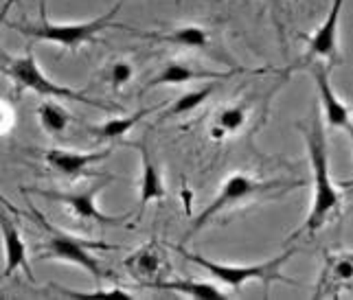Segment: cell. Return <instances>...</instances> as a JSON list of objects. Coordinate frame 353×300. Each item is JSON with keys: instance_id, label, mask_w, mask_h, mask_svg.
<instances>
[{"instance_id": "6da1fadb", "label": "cell", "mask_w": 353, "mask_h": 300, "mask_svg": "<svg viewBox=\"0 0 353 300\" xmlns=\"http://www.w3.org/2000/svg\"><path fill=\"white\" fill-rule=\"evenodd\" d=\"M305 145L310 156V169H312V206L305 222L299 226V231L290 235V242L299 237H312L340 215L343 208V195L332 180L330 173V149H327V136L319 118H314L312 127L305 131Z\"/></svg>"}, {"instance_id": "7a4b0ae2", "label": "cell", "mask_w": 353, "mask_h": 300, "mask_svg": "<svg viewBox=\"0 0 353 300\" xmlns=\"http://www.w3.org/2000/svg\"><path fill=\"white\" fill-rule=\"evenodd\" d=\"M121 5L123 0L108 11V14L94 18V20H86V22H51L48 20V11H46V0H40V20L38 22H11V29L27 35L31 40H40V42H51L62 46V49H70L77 51L81 44L92 42L94 35L108 29L114 27L112 22L119 14Z\"/></svg>"}, {"instance_id": "3957f363", "label": "cell", "mask_w": 353, "mask_h": 300, "mask_svg": "<svg viewBox=\"0 0 353 300\" xmlns=\"http://www.w3.org/2000/svg\"><path fill=\"white\" fill-rule=\"evenodd\" d=\"M174 250L180 252L187 261L200 266L206 274H211L222 287H228V290H233V292H239L241 287L250 281H259L265 287L272 283H279V281L292 283L283 274V266L296 255V250L292 248V250H285L281 255H276L263 263H252V266H228V263H217V261H211V259L198 255V252H191L185 246H174Z\"/></svg>"}, {"instance_id": "277c9868", "label": "cell", "mask_w": 353, "mask_h": 300, "mask_svg": "<svg viewBox=\"0 0 353 300\" xmlns=\"http://www.w3.org/2000/svg\"><path fill=\"white\" fill-rule=\"evenodd\" d=\"M0 73L7 75L11 81L16 83V88L20 90H31L40 97H55V99H66V101H77L83 105H92L97 110H103V112H119L121 107L117 103L110 101H99V99H92L88 97L86 92L75 90V88H66V86H59L53 79H48L44 75V70L40 68L38 59H35L33 51H27L22 57H5V62L0 64Z\"/></svg>"}, {"instance_id": "5b68a950", "label": "cell", "mask_w": 353, "mask_h": 300, "mask_svg": "<svg viewBox=\"0 0 353 300\" xmlns=\"http://www.w3.org/2000/svg\"><path fill=\"white\" fill-rule=\"evenodd\" d=\"M296 184H290L285 186V182H268V180H259L250 173H230L220 191H217L215 200L206 206L196 219H193L191 228H189V235L193 233H200L204 226H209L215 217H220L222 213H226L228 208H237L241 204H246L250 200H257L261 195H268L270 191H285V189H294Z\"/></svg>"}, {"instance_id": "8992f818", "label": "cell", "mask_w": 353, "mask_h": 300, "mask_svg": "<svg viewBox=\"0 0 353 300\" xmlns=\"http://www.w3.org/2000/svg\"><path fill=\"white\" fill-rule=\"evenodd\" d=\"M35 215V222H40L48 233L46 244L42 246V261H64V263H72V266H79L86 272H90L94 279H101L103 276V268L99 259L94 257L92 250H110L112 246H105V244H97V242H83V239H77L68 233H62L53 228L48 224L42 215L33 208Z\"/></svg>"}, {"instance_id": "52a82bcc", "label": "cell", "mask_w": 353, "mask_h": 300, "mask_svg": "<svg viewBox=\"0 0 353 300\" xmlns=\"http://www.w3.org/2000/svg\"><path fill=\"white\" fill-rule=\"evenodd\" d=\"M101 189H103V182L94 184L92 189L79 191V193H59V191H42V189H35L33 193L42 195L46 200L64 204V206L75 215L77 219L97 222V224H103V226H123L128 222V217H112V215L101 213L99 206H97V195H99Z\"/></svg>"}, {"instance_id": "ba28073f", "label": "cell", "mask_w": 353, "mask_h": 300, "mask_svg": "<svg viewBox=\"0 0 353 300\" xmlns=\"http://www.w3.org/2000/svg\"><path fill=\"white\" fill-rule=\"evenodd\" d=\"M345 0H334L330 7V14L319 25L310 40L307 51L303 55V66H310L314 62H338V33H340V18H343Z\"/></svg>"}, {"instance_id": "9c48e42d", "label": "cell", "mask_w": 353, "mask_h": 300, "mask_svg": "<svg viewBox=\"0 0 353 300\" xmlns=\"http://www.w3.org/2000/svg\"><path fill=\"white\" fill-rule=\"evenodd\" d=\"M310 66H312V77H314V83H316V92H319L327 127L349 131L353 127L351 110L347 107V103L338 97V92L334 90L332 81H330V68H327L323 62H314Z\"/></svg>"}, {"instance_id": "30bf717a", "label": "cell", "mask_w": 353, "mask_h": 300, "mask_svg": "<svg viewBox=\"0 0 353 300\" xmlns=\"http://www.w3.org/2000/svg\"><path fill=\"white\" fill-rule=\"evenodd\" d=\"M123 268L132 279H137L139 283L154 287L158 281H163V276L169 272V261L163 248L156 242H150L141 246L139 250H134L132 255L123 261Z\"/></svg>"}, {"instance_id": "8fae6325", "label": "cell", "mask_w": 353, "mask_h": 300, "mask_svg": "<svg viewBox=\"0 0 353 300\" xmlns=\"http://www.w3.org/2000/svg\"><path fill=\"white\" fill-rule=\"evenodd\" d=\"M0 235H3V244H5V270L0 272V276H3V279H9L14 272L22 270L24 276H27L31 283H35V276L29 266L27 244H24L20 228L3 211H0Z\"/></svg>"}, {"instance_id": "7c38bea8", "label": "cell", "mask_w": 353, "mask_h": 300, "mask_svg": "<svg viewBox=\"0 0 353 300\" xmlns=\"http://www.w3.org/2000/svg\"><path fill=\"white\" fill-rule=\"evenodd\" d=\"M237 73H243L241 68L235 70H226V73H220V70H204V68H193L182 62H167L161 73H156L145 86L141 88V92H148L152 88H161V86H185V83L191 81H200V79H230Z\"/></svg>"}, {"instance_id": "4fadbf2b", "label": "cell", "mask_w": 353, "mask_h": 300, "mask_svg": "<svg viewBox=\"0 0 353 300\" xmlns=\"http://www.w3.org/2000/svg\"><path fill=\"white\" fill-rule=\"evenodd\" d=\"M123 27V25H121ZM132 35H137L141 40H152L156 44H172V46H182V49H209L211 46V33L200 25H185V27H176L174 31L163 33V31H137L123 27Z\"/></svg>"}, {"instance_id": "5bb4252c", "label": "cell", "mask_w": 353, "mask_h": 300, "mask_svg": "<svg viewBox=\"0 0 353 300\" xmlns=\"http://www.w3.org/2000/svg\"><path fill=\"white\" fill-rule=\"evenodd\" d=\"M110 156H112V149H101V151H90V153L68 151V149H46L44 162L51 167L53 171L62 173L66 178H77L86 171L88 167L110 158Z\"/></svg>"}, {"instance_id": "9a60e30c", "label": "cell", "mask_w": 353, "mask_h": 300, "mask_svg": "<svg viewBox=\"0 0 353 300\" xmlns=\"http://www.w3.org/2000/svg\"><path fill=\"white\" fill-rule=\"evenodd\" d=\"M353 285V252H336L325 261L323 276L316 296L338 294V290Z\"/></svg>"}, {"instance_id": "2e32d148", "label": "cell", "mask_w": 353, "mask_h": 300, "mask_svg": "<svg viewBox=\"0 0 353 300\" xmlns=\"http://www.w3.org/2000/svg\"><path fill=\"white\" fill-rule=\"evenodd\" d=\"M141 149V182H139V206L148 208L150 204L165 200V180L158 171L148 145H137Z\"/></svg>"}, {"instance_id": "e0dca14e", "label": "cell", "mask_w": 353, "mask_h": 300, "mask_svg": "<svg viewBox=\"0 0 353 300\" xmlns=\"http://www.w3.org/2000/svg\"><path fill=\"white\" fill-rule=\"evenodd\" d=\"M246 123H248V107L246 105L243 103L226 105V107H222V110L215 112L209 136H211V140L220 142L226 136L239 134V131L246 127Z\"/></svg>"}, {"instance_id": "ac0fdd59", "label": "cell", "mask_w": 353, "mask_h": 300, "mask_svg": "<svg viewBox=\"0 0 353 300\" xmlns=\"http://www.w3.org/2000/svg\"><path fill=\"white\" fill-rule=\"evenodd\" d=\"M154 290H169L182 294L187 298H196V300H224L228 298L220 285L206 283V281H196V279H178V281H158L154 285Z\"/></svg>"}, {"instance_id": "d6986e66", "label": "cell", "mask_w": 353, "mask_h": 300, "mask_svg": "<svg viewBox=\"0 0 353 300\" xmlns=\"http://www.w3.org/2000/svg\"><path fill=\"white\" fill-rule=\"evenodd\" d=\"M156 107H143V110L134 112V114H125V116H117V118H110V121H105L101 125H94V127H88L90 136L99 138V140H119L123 138L125 134L137 127L145 116L152 114Z\"/></svg>"}, {"instance_id": "ffe728a7", "label": "cell", "mask_w": 353, "mask_h": 300, "mask_svg": "<svg viewBox=\"0 0 353 300\" xmlns=\"http://www.w3.org/2000/svg\"><path fill=\"white\" fill-rule=\"evenodd\" d=\"M38 121H40V127L46 131V134L55 136V134H62V131H66V127L70 125V116L59 103L42 101L38 105Z\"/></svg>"}, {"instance_id": "44dd1931", "label": "cell", "mask_w": 353, "mask_h": 300, "mask_svg": "<svg viewBox=\"0 0 353 300\" xmlns=\"http://www.w3.org/2000/svg\"><path fill=\"white\" fill-rule=\"evenodd\" d=\"M213 90H215L213 83H206V86H202L198 90H189L185 94H180V97L165 110V118H174V116H182V114L198 110V107L211 97Z\"/></svg>"}, {"instance_id": "7402d4cb", "label": "cell", "mask_w": 353, "mask_h": 300, "mask_svg": "<svg viewBox=\"0 0 353 300\" xmlns=\"http://www.w3.org/2000/svg\"><path fill=\"white\" fill-rule=\"evenodd\" d=\"M51 290H55L57 294H62L66 298H75V300H90V298H125V300H132V298H137L128 290H123V287H99V290H92V292H79V290H70V287H62V285H51Z\"/></svg>"}, {"instance_id": "603a6c76", "label": "cell", "mask_w": 353, "mask_h": 300, "mask_svg": "<svg viewBox=\"0 0 353 300\" xmlns=\"http://www.w3.org/2000/svg\"><path fill=\"white\" fill-rule=\"evenodd\" d=\"M132 79H134V66L128 59H112L110 66L105 68V81H108V86L114 90L128 86Z\"/></svg>"}, {"instance_id": "cb8c5ba5", "label": "cell", "mask_w": 353, "mask_h": 300, "mask_svg": "<svg viewBox=\"0 0 353 300\" xmlns=\"http://www.w3.org/2000/svg\"><path fill=\"white\" fill-rule=\"evenodd\" d=\"M16 107L11 105L7 99H0V136H7L16 127Z\"/></svg>"}, {"instance_id": "d4e9b609", "label": "cell", "mask_w": 353, "mask_h": 300, "mask_svg": "<svg viewBox=\"0 0 353 300\" xmlns=\"http://www.w3.org/2000/svg\"><path fill=\"white\" fill-rule=\"evenodd\" d=\"M16 3H18V0H5L3 7H0V27H3V22H5V18H7V14H9V9L14 7Z\"/></svg>"}, {"instance_id": "484cf974", "label": "cell", "mask_w": 353, "mask_h": 300, "mask_svg": "<svg viewBox=\"0 0 353 300\" xmlns=\"http://www.w3.org/2000/svg\"><path fill=\"white\" fill-rule=\"evenodd\" d=\"M0 204H3V206H5V208H7V211L11 213V215H20V211H18V208L14 206V204L9 202V200H7V197L3 195V193H0Z\"/></svg>"}, {"instance_id": "4316f807", "label": "cell", "mask_w": 353, "mask_h": 300, "mask_svg": "<svg viewBox=\"0 0 353 300\" xmlns=\"http://www.w3.org/2000/svg\"><path fill=\"white\" fill-rule=\"evenodd\" d=\"M349 136H351V142H353V127L349 129ZM343 186H353V178L347 180V182H343Z\"/></svg>"}, {"instance_id": "83f0119b", "label": "cell", "mask_w": 353, "mask_h": 300, "mask_svg": "<svg viewBox=\"0 0 353 300\" xmlns=\"http://www.w3.org/2000/svg\"><path fill=\"white\" fill-rule=\"evenodd\" d=\"M351 121H353V112H351Z\"/></svg>"}, {"instance_id": "f1b7e54d", "label": "cell", "mask_w": 353, "mask_h": 300, "mask_svg": "<svg viewBox=\"0 0 353 300\" xmlns=\"http://www.w3.org/2000/svg\"><path fill=\"white\" fill-rule=\"evenodd\" d=\"M0 281H3V276H0Z\"/></svg>"}]
</instances>
